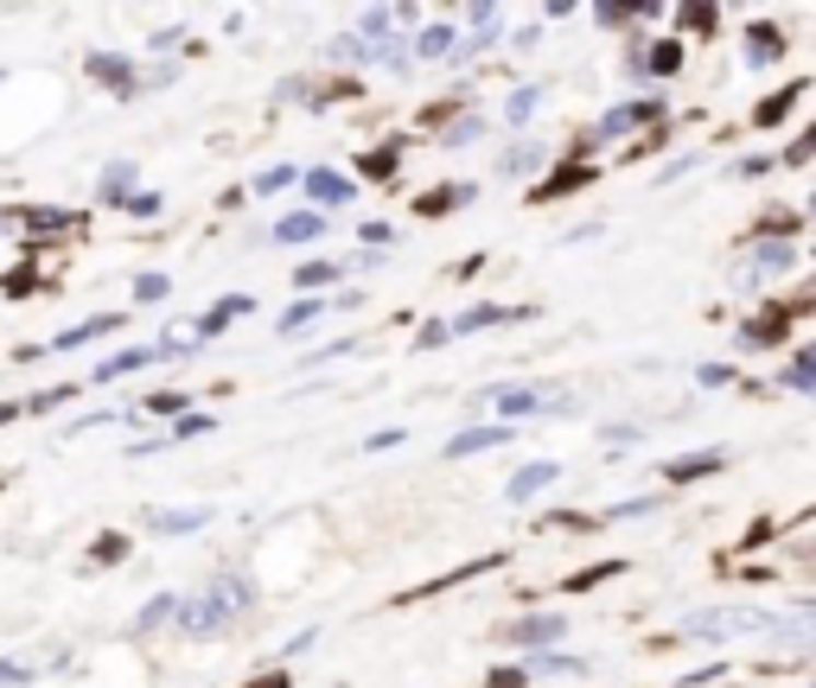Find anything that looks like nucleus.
<instances>
[{
	"mask_svg": "<svg viewBox=\"0 0 816 688\" xmlns=\"http://www.w3.org/2000/svg\"><path fill=\"white\" fill-rule=\"evenodd\" d=\"M249 613H256V580L243 574V568H223V574H211L198 593H186L173 631H179V638H223V631L249 625Z\"/></svg>",
	"mask_w": 816,
	"mask_h": 688,
	"instance_id": "nucleus-1",
	"label": "nucleus"
},
{
	"mask_svg": "<svg viewBox=\"0 0 816 688\" xmlns=\"http://www.w3.org/2000/svg\"><path fill=\"white\" fill-rule=\"evenodd\" d=\"M779 613H753V606H727V613H689L683 618V638H746V631H766L772 638Z\"/></svg>",
	"mask_w": 816,
	"mask_h": 688,
	"instance_id": "nucleus-2",
	"label": "nucleus"
},
{
	"mask_svg": "<svg viewBox=\"0 0 816 688\" xmlns=\"http://www.w3.org/2000/svg\"><path fill=\"white\" fill-rule=\"evenodd\" d=\"M669 115V103L664 96H644V103H619V109H606L587 128V141L574 147V153H587V147H606V141H619V135H631V128H644V121H664Z\"/></svg>",
	"mask_w": 816,
	"mask_h": 688,
	"instance_id": "nucleus-3",
	"label": "nucleus"
},
{
	"mask_svg": "<svg viewBox=\"0 0 816 688\" xmlns=\"http://www.w3.org/2000/svg\"><path fill=\"white\" fill-rule=\"evenodd\" d=\"M797 261V249L791 243H779V236H746V249H741V288H759V281H772V275H784Z\"/></svg>",
	"mask_w": 816,
	"mask_h": 688,
	"instance_id": "nucleus-4",
	"label": "nucleus"
},
{
	"mask_svg": "<svg viewBox=\"0 0 816 688\" xmlns=\"http://www.w3.org/2000/svg\"><path fill=\"white\" fill-rule=\"evenodd\" d=\"M498 638L504 644H517V651H556L561 638H568V618L561 613H523V618H511V625H498Z\"/></svg>",
	"mask_w": 816,
	"mask_h": 688,
	"instance_id": "nucleus-5",
	"label": "nucleus"
},
{
	"mask_svg": "<svg viewBox=\"0 0 816 688\" xmlns=\"http://www.w3.org/2000/svg\"><path fill=\"white\" fill-rule=\"evenodd\" d=\"M485 401H498L511 421H529V415H568V401L543 396V389H498V383H491V389L479 396V408H485Z\"/></svg>",
	"mask_w": 816,
	"mask_h": 688,
	"instance_id": "nucleus-6",
	"label": "nucleus"
},
{
	"mask_svg": "<svg viewBox=\"0 0 816 688\" xmlns=\"http://www.w3.org/2000/svg\"><path fill=\"white\" fill-rule=\"evenodd\" d=\"M83 71L96 77V83H109L121 103H128V96H141V71H135L121 51H90V58H83Z\"/></svg>",
	"mask_w": 816,
	"mask_h": 688,
	"instance_id": "nucleus-7",
	"label": "nucleus"
},
{
	"mask_svg": "<svg viewBox=\"0 0 816 688\" xmlns=\"http://www.w3.org/2000/svg\"><path fill=\"white\" fill-rule=\"evenodd\" d=\"M300 185H306V198H313L319 211H338V205L358 198V179H351V173H333V166H313Z\"/></svg>",
	"mask_w": 816,
	"mask_h": 688,
	"instance_id": "nucleus-8",
	"label": "nucleus"
},
{
	"mask_svg": "<svg viewBox=\"0 0 816 688\" xmlns=\"http://www.w3.org/2000/svg\"><path fill=\"white\" fill-rule=\"evenodd\" d=\"M556 478H561L556 459H529V466L511 471V485H504V504H529V498H543V491H549Z\"/></svg>",
	"mask_w": 816,
	"mask_h": 688,
	"instance_id": "nucleus-9",
	"label": "nucleus"
},
{
	"mask_svg": "<svg viewBox=\"0 0 816 688\" xmlns=\"http://www.w3.org/2000/svg\"><path fill=\"white\" fill-rule=\"evenodd\" d=\"M784 51H791V38H784L779 26H766V20H753V26H746V65H753V71L779 65Z\"/></svg>",
	"mask_w": 816,
	"mask_h": 688,
	"instance_id": "nucleus-10",
	"label": "nucleus"
},
{
	"mask_svg": "<svg viewBox=\"0 0 816 688\" xmlns=\"http://www.w3.org/2000/svg\"><path fill=\"white\" fill-rule=\"evenodd\" d=\"M473 198H479V185H466V179L434 185V191L415 198V218H446V211H459V205H473Z\"/></svg>",
	"mask_w": 816,
	"mask_h": 688,
	"instance_id": "nucleus-11",
	"label": "nucleus"
},
{
	"mask_svg": "<svg viewBox=\"0 0 816 688\" xmlns=\"http://www.w3.org/2000/svg\"><path fill=\"white\" fill-rule=\"evenodd\" d=\"M179 606H186V593H153L148 606L128 618V638H148V631H160V625H173V618H179Z\"/></svg>",
	"mask_w": 816,
	"mask_h": 688,
	"instance_id": "nucleus-12",
	"label": "nucleus"
},
{
	"mask_svg": "<svg viewBox=\"0 0 816 688\" xmlns=\"http://www.w3.org/2000/svg\"><path fill=\"white\" fill-rule=\"evenodd\" d=\"M141 185H135V160H109L103 166V179H96V198L115 205V211H128V198H135Z\"/></svg>",
	"mask_w": 816,
	"mask_h": 688,
	"instance_id": "nucleus-13",
	"label": "nucleus"
},
{
	"mask_svg": "<svg viewBox=\"0 0 816 688\" xmlns=\"http://www.w3.org/2000/svg\"><path fill=\"white\" fill-rule=\"evenodd\" d=\"M115 326H121V313H103V319H83V326L58 331V338L45 345V358H51V351H83V345H96V338H109Z\"/></svg>",
	"mask_w": 816,
	"mask_h": 688,
	"instance_id": "nucleus-14",
	"label": "nucleus"
},
{
	"mask_svg": "<svg viewBox=\"0 0 816 688\" xmlns=\"http://www.w3.org/2000/svg\"><path fill=\"white\" fill-rule=\"evenodd\" d=\"M249 313H256V300H249V293H230V300H218V306H211V313L191 326V338H218L230 319H249Z\"/></svg>",
	"mask_w": 816,
	"mask_h": 688,
	"instance_id": "nucleus-15",
	"label": "nucleus"
},
{
	"mask_svg": "<svg viewBox=\"0 0 816 688\" xmlns=\"http://www.w3.org/2000/svg\"><path fill=\"white\" fill-rule=\"evenodd\" d=\"M319 236H326V218H319V211H288V218L275 223V243H288V249L319 243Z\"/></svg>",
	"mask_w": 816,
	"mask_h": 688,
	"instance_id": "nucleus-16",
	"label": "nucleus"
},
{
	"mask_svg": "<svg viewBox=\"0 0 816 688\" xmlns=\"http://www.w3.org/2000/svg\"><path fill=\"white\" fill-rule=\"evenodd\" d=\"M511 440V428L498 421V428H466V434L446 440V459H473V453H491V446H504Z\"/></svg>",
	"mask_w": 816,
	"mask_h": 688,
	"instance_id": "nucleus-17",
	"label": "nucleus"
},
{
	"mask_svg": "<svg viewBox=\"0 0 816 688\" xmlns=\"http://www.w3.org/2000/svg\"><path fill=\"white\" fill-rule=\"evenodd\" d=\"M727 466V446H708V453H689V459H669L664 478L669 485H689V478H708V471Z\"/></svg>",
	"mask_w": 816,
	"mask_h": 688,
	"instance_id": "nucleus-18",
	"label": "nucleus"
},
{
	"mask_svg": "<svg viewBox=\"0 0 816 688\" xmlns=\"http://www.w3.org/2000/svg\"><path fill=\"white\" fill-rule=\"evenodd\" d=\"M784 331H791V300H784L779 313H766V319H746V326H741V345H746V351H759V345H779Z\"/></svg>",
	"mask_w": 816,
	"mask_h": 688,
	"instance_id": "nucleus-19",
	"label": "nucleus"
},
{
	"mask_svg": "<svg viewBox=\"0 0 816 688\" xmlns=\"http://www.w3.org/2000/svg\"><path fill=\"white\" fill-rule=\"evenodd\" d=\"M772 638H779V644H816V599H804L797 613H779Z\"/></svg>",
	"mask_w": 816,
	"mask_h": 688,
	"instance_id": "nucleus-20",
	"label": "nucleus"
},
{
	"mask_svg": "<svg viewBox=\"0 0 816 688\" xmlns=\"http://www.w3.org/2000/svg\"><path fill=\"white\" fill-rule=\"evenodd\" d=\"M7 223H13V230H45V236H58V230H77V211H33V205H26V211H7Z\"/></svg>",
	"mask_w": 816,
	"mask_h": 688,
	"instance_id": "nucleus-21",
	"label": "nucleus"
},
{
	"mask_svg": "<svg viewBox=\"0 0 816 688\" xmlns=\"http://www.w3.org/2000/svg\"><path fill=\"white\" fill-rule=\"evenodd\" d=\"M791 396H816V345H804V351H791V363H784L779 376Z\"/></svg>",
	"mask_w": 816,
	"mask_h": 688,
	"instance_id": "nucleus-22",
	"label": "nucleus"
},
{
	"mask_svg": "<svg viewBox=\"0 0 816 688\" xmlns=\"http://www.w3.org/2000/svg\"><path fill=\"white\" fill-rule=\"evenodd\" d=\"M148 363H160V351H153V345H141V351H115V358H103V363H96V383L135 376V370H148Z\"/></svg>",
	"mask_w": 816,
	"mask_h": 688,
	"instance_id": "nucleus-23",
	"label": "nucleus"
},
{
	"mask_svg": "<svg viewBox=\"0 0 816 688\" xmlns=\"http://www.w3.org/2000/svg\"><path fill=\"white\" fill-rule=\"evenodd\" d=\"M326 58H333V65H376L383 51H376L364 33H338L333 45H326Z\"/></svg>",
	"mask_w": 816,
	"mask_h": 688,
	"instance_id": "nucleus-24",
	"label": "nucleus"
},
{
	"mask_svg": "<svg viewBox=\"0 0 816 688\" xmlns=\"http://www.w3.org/2000/svg\"><path fill=\"white\" fill-rule=\"evenodd\" d=\"M523 669L529 676H587V663L568 651H536V656H523Z\"/></svg>",
	"mask_w": 816,
	"mask_h": 688,
	"instance_id": "nucleus-25",
	"label": "nucleus"
},
{
	"mask_svg": "<svg viewBox=\"0 0 816 688\" xmlns=\"http://www.w3.org/2000/svg\"><path fill=\"white\" fill-rule=\"evenodd\" d=\"M338 275H345V268L319 255V261H300V268H294V288L300 293H326V288H338Z\"/></svg>",
	"mask_w": 816,
	"mask_h": 688,
	"instance_id": "nucleus-26",
	"label": "nucleus"
},
{
	"mask_svg": "<svg viewBox=\"0 0 816 688\" xmlns=\"http://www.w3.org/2000/svg\"><path fill=\"white\" fill-rule=\"evenodd\" d=\"M504 319H523V306H466L453 331H485V326H504Z\"/></svg>",
	"mask_w": 816,
	"mask_h": 688,
	"instance_id": "nucleus-27",
	"label": "nucleus"
},
{
	"mask_svg": "<svg viewBox=\"0 0 816 688\" xmlns=\"http://www.w3.org/2000/svg\"><path fill=\"white\" fill-rule=\"evenodd\" d=\"M587 179H594V166H581V160H574V166H561L549 185H536L529 198H536V205H549V198H561V191H574V185H587Z\"/></svg>",
	"mask_w": 816,
	"mask_h": 688,
	"instance_id": "nucleus-28",
	"label": "nucleus"
},
{
	"mask_svg": "<svg viewBox=\"0 0 816 688\" xmlns=\"http://www.w3.org/2000/svg\"><path fill=\"white\" fill-rule=\"evenodd\" d=\"M205 523H211V510H160V516H153L160 536H191V529H205Z\"/></svg>",
	"mask_w": 816,
	"mask_h": 688,
	"instance_id": "nucleus-29",
	"label": "nucleus"
},
{
	"mask_svg": "<svg viewBox=\"0 0 816 688\" xmlns=\"http://www.w3.org/2000/svg\"><path fill=\"white\" fill-rule=\"evenodd\" d=\"M453 51H459L453 26H428V33L415 38V58H428V65H434V58H453Z\"/></svg>",
	"mask_w": 816,
	"mask_h": 688,
	"instance_id": "nucleus-30",
	"label": "nucleus"
},
{
	"mask_svg": "<svg viewBox=\"0 0 816 688\" xmlns=\"http://www.w3.org/2000/svg\"><path fill=\"white\" fill-rule=\"evenodd\" d=\"M797 90H804V83H791V90H779L772 103H759V109H753V128H779L784 115L797 109Z\"/></svg>",
	"mask_w": 816,
	"mask_h": 688,
	"instance_id": "nucleus-31",
	"label": "nucleus"
},
{
	"mask_svg": "<svg viewBox=\"0 0 816 688\" xmlns=\"http://www.w3.org/2000/svg\"><path fill=\"white\" fill-rule=\"evenodd\" d=\"M166 293H173V281H166L160 268H148V275H135V288H128V300H135V306H160Z\"/></svg>",
	"mask_w": 816,
	"mask_h": 688,
	"instance_id": "nucleus-32",
	"label": "nucleus"
},
{
	"mask_svg": "<svg viewBox=\"0 0 816 688\" xmlns=\"http://www.w3.org/2000/svg\"><path fill=\"white\" fill-rule=\"evenodd\" d=\"M326 306H333V300H326V293H306V300H294V306H288V313H281V331H300V326H313V319H319V313H326Z\"/></svg>",
	"mask_w": 816,
	"mask_h": 688,
	"instance_id": "nucleus-33",
	"label": "nucleus"
},
{
	"mask_svg": "<svg viewBox=\"0 0 816 688\" xmlns=\"http://www.w3.org/2000/svg\"><path fill=\"white\" fill-rule=\"evenodd\" d=\"M536 109H543V90H536V83H523V90H511V103H504V121H511V128H523Z\"/></svg>",
	"mask_w": 816,
	"mask_h": 688,
	"instance_id": "nucleus-34",
	"label": "nucleus"
},
{
	"mask_svg": "<svg viewBox=\"0 0 816 688\" xmlns=\"http://www.w3.org/2000/svg\"><path fill=\"white\" fill-rule=\"evenodd\" d=\"M613 574H626V561H594V568H581V574H568L561 586L568 593H594L599 580H613Z\"/></svg>",
	"mask_w": 816,
	"mask_h": 688,
	"instance_id": "nucleus-35",
	"label": "nucleus"
},
{
	"mask_svg": "<svg viewBox=\"0 0 816 688\" xmlns=\"http://www.w3.org/2000/svg\"><path fill=\"white\" fill-rule=\"evenodd\" d=\"M396 166H403V141H383V147L364 153V173H371V179H389Z\"/></svg>",
	"mask_w": 816,
	"mask_h": 688,
	"instance_id": "nucleus-36",
	"label": "nucleus"
},
{
	"mask_svg": "<svg viewBox=\"0 0 816 688\" xmlns=\"http://www.w3.org/2000/svg\"><path fill=\"white\" fill-rule=\"evenodd\" d=\"M479 135H485V121H479V115H459L453 128H441V147H446V153H453V147H473V141H479Z\"/></svg>",
	"mask_w": 816,
	"mask_h": 688,
	"instance_id": "nucleus-37",
	"label": "nucleus"
},
{
	"mask_svg": "<svg viewBox=\"0 0 816 688\" xmlns=\"http://www.w3.org/2000/svg\"><path fill=\"white\" fill-rule=\"evenodd\" d=\"M300 179H306V173H294V166L281 160V166H268V173H256V191H261V198H275V191H288V185H300Z\"/></svg>",
	"mask_w": 816,
	"mask_h": 688,
	"instance_id": "nucleus-38",
	"label": "nucleus"
},
{
	"mask_svg": "<svg viewBox=\"0 0 816 688\" xmlns=\"http://www.w3.org/2000/svg\"><path fill=\"white\" fill-rule=\"evenodd\" d=\"M148 415H173V421H179V415H191V396H186V389H153Z\"/></svg>",
	"mask_w": 816,
	"mask_h": 688,
	"instance_id": "nucleus-39",
	"label": "nucleus"
},
{
	"mask_svg": "<svg viewBox=\"0 0 816 688\" xmlns=\"http://www.w3.org/2000/svg\"><path fill=\"white\" fill-rule=\"evenodd\" d=\"M358 236H364V243H371V255H389V249H396V223H383V218L358 223Z\"/></svg>",
	"mask_w": 816,
	"mask_h": 688,
	"instance_id": "nucleus-40",
	"label": "nucleus"
},
{
	"mask_svg": "<svg viewBox=\"0 0 816 688\" xmlns=\"http://www.w3.org/2000/svg\"><path fill=\"white\" fill-rule=\"evenodd\" d=\"M657 504H664V498H626V504H613V510H606V523H631V516H657Z\"/></svg>",
	"mask_w": 816,
	"mask_h": 688,
	"instance_id": "nucleus-41",
	"label": "nucleus"
},
{
	"mask_svg": "<svg viewBox=\"0 0 816 688\" xmlns=\"http://www.w3.org/2000/svg\"><path fill=\"white\" fill-rule=\"evenodd\" d=\"M71 396H77V383H65V389H45V396H26V415H51V408H65Z\"/></svg>",
	"mask_w": 816,
	"mask_h": 688,
	"instance_id": "nucleus-42",
	"label": "nucleus"
},
{
	"mask_svg": "<svg viewBox=\"0 0 816 688\" xmlns=\"http://www.w3.org/2000/svg\"><path fill=\"white\" fill-rule=\"evenodd\" d=\"M211 428H218L211 415H179V421H173V440H198V434H211Z\"/></svg>",
	"mask_w": 816,
	"mask_h": 688,
	"instance_id": "nucleus-43",
	"label": "nucleus"
},
{
	"mask_svg": "<svg viewBox=\"0 0 816 688\" xmlns=\"http://www.w3.org/2000/svg\"><path fill=\"white\" fill-rule=\"evenodd\" d=\"M446 338H453V326H446V319H428V326H421V338H415V351H441Z\"/></svg>",
	"mask_w": 816,
	"mask_h": 688,
	"instance_id": "nucleus-44",
	"label": "nucleus"
},
{
	"mask_svg": "<svg viewBox=\"0 0 816 688\" xmlns=\"http://www.w3.org/2000/svg\"><path fill=\"white\" fill-rule=\"evenodd\" d=\"M811 153H816V128H804V135H797V141L784 147L779 160H784V166H804V160H811Z\"/></svg>",
	"mask_w": 816,
	"mask_h": 688,
	"instance_id": "nucleus-45",
	"label": "nucleus"
},
{
	"mask_svg": "<svg viewBox=\"0 0 816 688\" xmlns=\"http://www.w3.org/2000/svg\"><path fill=\"white\" fill-rule=\"evenodd\" d=\"M121 536H96V548H90V561H96V568H109V561H121Z\"/></svg>",
	"mask_w": 816,
	"mask_h": 688,
	"instance_id": "nucleus-46",
	"label": "nucleus"
},
{
	"mask_svg": "<svg viewBox=\"0 0 816 688\" xmlns=\"http://www.w3.org/2000/svg\"><path fill=\"white\" fill-rule=\"evenodd\" d=\"M638 13H651V7H594L599 26H626V20H638Z\"/></svg>",
	"mask_w": 816,
	"mask_h": 688,
	"instance_id": "nucleus-47",
	"label": "nucleus"
},
{
	"mask_svg": "<svg viewBox=\"0 0 816 688\" xmlns=\"http://www.w3.org/2000/svg\"><path fill=\"white\" fill-rule=\"evenodd\" d=\"M714 20H721L714 7H683V26H696V33H714Z\"/></svg>",
	"mask_w": 816,
	"mask_h": 688,
	"instance_id": "nucleus-48",
	"label": "nucleus"
},
{
	"mask_svg": "<svg viewBox=\"0 0 816 688\" xmlns=\"http://www.w3.org/2000/svg\"><path fill=\"white\" fill-rule=\"evenodd\" d=\"M529 166H543V153H536V147H517V153H504V173H529Z\"/></svg>",
	"mask_w": 816,
	"mask_h": 688,
	"instance_id": "nucleus-49",
	"label": "nucleus"
},
{
	"mask_svg": "<svg viewBox=\"0 0 816 688\" xmlns=\"http://www.w3.org/2000/svg\"><path fill=\"white\" fill-rule=\"evenodd\" d=\"M128 218H160V191H135V198H128Z\"/></svg>",
	"mask_w": 816,
	"mask_h": 688,
	"instance_id": "nucleus-50",
	"label": "nucleus"
},
{
	"mask_svg": "<svg viewBox=\"0 0 816 688\" xmlns=\"http://www.w3.org/2000/svg\"><path fill=\"white\" fill-rule=\"evenodd\" d=\"M696 383H702V389H721V383H734V370H727V363H702Z\"/></svg>",
	"mask_w": 816,
	"mask_h": 688,
	"instance_id": "nucleus-51",
	"label": "nucleus"
},
{
	"mask_svg": "<svg viewBox=\"0 0 816 688\" xmlns=\"http://www.w3.org/2000/svg\"><path fill=\"white\" fill-rule=\"evenodd\" d=\"M403 428H383V434H371V440H364V453H389V446H403Z\"/></svg>",
	"mask_w": 816,
	"mask_h": 688,
	"instance_id": "nucleus-52",
	"label": "nucleus"
},
{
	"mask_svg": "<svg viewBox=\"0 0 816 688\" xmlns=\"http://www.w3.org/2000/svg\"><path fill=\"white\" fill-rule=\"evenodd\" d=\"M351 351H358V338H333L326 351H313V358H306V363H326V358H351Z\"/></svg>",
	"mask_w": 816,
	"mask_h": 688,
	"instance_id": "nucleus-53",
	"label": "nucleus"
},
{
	"mask_svg": "<svg viewBox=\"0 0 816 688\" xmlns=\"http://www.w3.org/2000/svg\"><path fill=\"white\" fill-rule=\"evenodd\" d=\"M696 166H702V153H683V160H669V166H664V179H683V173H696Z\"/></svg>",
	"mask_w": 816,
	"mask_h": 688,
	"instance_id": "nucleus-54",
	"label": "nucleus"
},
{
	"mask_svg": "<svg viewBox=\"0 0 816 688\" xmlns=\"http://www.w3.org/2000/svg\"><path fill=\"white\" fill-rule=\"evenodd\" d=\"M243 688H288V669H261V676H249Z\"/></svg>",
	"mask_w": 816,
	"mask_h": 688,
	"instance_id": "nucleus-55",
	"label": "nucleus"
},
{
	"mask_svg": "<svg viewBox=\"0 0 816 688\" xmlns=\"http://www.w3.org/2000/svg\"><path fill=\"white\" fill-rule=\"evenodd\" d=\"M38 281H33V268H13V275H7V293H33Z\"/></svg>",
	"mask_w": 816,
	"mask_h": 688,
	"instance_id": "nucleus-56",
	"label": "nucleus"
},
{
	"mask_svg": "<svg viewBox=\"0 0 816 688\" xmlns=\"http://www.w3.org/2000/svg\"><path fill=\"white\" fill-rule=\"evenodd\" d=\"M7 683H33V669H26V663H0V688Z\"/></svg>",
	"mask_w": 816,
	"mask_h": 688,
	"instance_id": "nucleus-57",
	"label": "nucleus"
},
{
	"mask_svg": "<svg viewBox=\"0 0 816 688\" xmlns=\"http://www.w3.org/2000/svg\"><path fill=\"white\" fill-rule=\"evenodd\" d=\"M523 676L529 669H491V688H523Z\"/></svg>",
	"mask_w": 816,
	"mask_h": 688,
	"instance_id": "nucleus-58",
	"label": "nucleus"
},
{
	"mask_svg": "<svg viewBox=\"0 0 816 688\" xmlns=\"http://www.w3.org/2000/svg\"><path fill=\"white\" fill-rule=\"evenodd\" d=\"M766 166H772V153H746V160H741V173H746V179H759Z\"/></svg>",
	"mask_w": 816,
	"mask_h": 688,
	"instance_id": "nucleus-59",
	"label": "nucleus"
},
{
	"mask_svg": "<svg viewBox=\"0 0 816 688\" xmlns=\"http://www.w3.org/2000/svg\"><path fill=\"white\" fill-rule=\"evenodd\" d=\"M791 555H797V568H804V574L816 580V543H797V548H791Z\"/></svg>",
	"mask_w": 816,
	"mask_h": 688,
	"instance_id": "nucleus-60",
	"label": "nucleus"
},
{
	"mask_svg": "<svg viewBox=\"0 0 816 688\" xmlns=\"http://www.w3.org/2000/svg\"><path fill=\"white\" fill-rule=\"evenodd\" d=\"M20 415H26V401H0V428H7V421H20Z\"/></svg>",
	"mask_w": 816,
	"mask_h": 688,
	"instance_id": "nucleus-61",
	"label": "nucleus"
},
{
	"mask_svg": "<svg viewBox=\"0 0 816 688\" xmlns=\"http://www.w3.org/2000/svg\"><path fill=\"white\" fill-rule=\"evenodd\" d=\"M0 83H7V71H0Z\"/></svg>",
	"mask_w": 816,
	"mask_h": 688,
	"instance_id": "nucleus-62",
	"label": "nucleus"
},
{
	"mask_svg": "<svg viewBox=\"0 0 816 688\" xmlns=\"http://www.w3.org/2000/svg\"><path fill=\"white\" fill-rule=\"evenodd\" d=\"M811 663H816V656H811Z\"/></svg>",
	"mask_w": 816,
	"mask_h": 688,
	"instance_id": "nucleus-63",
	"label": "nucleus"
}]
</instances>
